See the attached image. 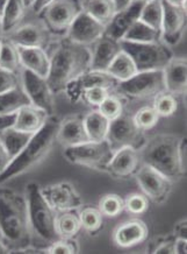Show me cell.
Returning a JSON list of instances; mask_svg holds the SVG:
<instances>
[{"label":"cell","instance_id":"1","mask_svg":"<svg viewBox=\"0 0 187 254\" xmlns=\"http://www.w3.org/2000/svg\"><path fill=\"white\" fill-rule=\"evenodd\" d=\"M141 161L177 182L186 173V138L160 133L146 139L139 149Z\"/></svg>","mask_w":187,"mask_h":254},{"label":"cell","instance_id":"2","mask_svg":"<svg viewBox=\"0 0 187 254\" xmlns=\"http://www.w3.org/2000/svg\"><path fill=\"white\" fill-rule=\"evenodd\" d=\"M0 236L15 252L31 247L33 239L26 196L5 187H0Z\"/></svg>","mask_w":187,"mask_h":254},{"label":"cell","instance_id":"3","mask_svg":"<svg viewBox=\"0 0 187 254\" xmlns=\"http://www.w3.org/2000/svg\"><path fill=\"white\" fill-rule=\"evenodd\" d=\"M50 56V69L47 82L53 95L64 92L66 86L90 70L91 50L78 43L63 39Z\"/></svg>","mask_w":187,"mask_h":254},{"label":"cell","instance_id":"4","mask_svg":"<svg viewBox=\"0 0 187 254\" xmlns=\"http://www.w3.org/2000/svg\"><path fill=\"white\" fill-rule=\"evenodd\" d=\"M59 122L61 119L53 115L48 117L42 128L32 136L25 148L0 173V185L31 172L48 156L53 142L56 141Z\"/></svg>","mask_w":187,"mask_h":254},{"label":"cell","instance_id":"5","mask_svg":"<svg viewBox=\"0 0 187 254\" xmlns=\"http://www.w3.org/2000/svg\"><path fill=\"white\" fill-rule=\"evenodd\" d=\"M28 217L32 235H35L47 246L59 239L56 231V211L48 204L38 183H29L26 188Z\"/></svg>","mask_w":187,"mask_h":254},{"label":"cell","instance_id":"6","mask_svg":"<svg viewBox=\"0 0 187 254\" xmlns=\"http://www.w3.org/2000/svg\"><path fill=\"white\" fill-rule=\"evenodd\" d=\"M120 46L132 58L139 72L163 70L173 58L171 48L163 41L136 43L121 40Z\"/></svg>","mask_w":187,"mask_h":254},{"label":"cell","instance_id":"7","mask_svg":"<svg viewBox=\"0 0 187 254\" xmlns=\"http://www.w3.org/2000/svg\"><path fill=\"white\" fill-rule=\"evenodd\" d=\"M165 91L163 70L138 72L127 81L119 82L113 92L122 98L152 99Z\"/></svg>","mask_w":187,"mask_h":254},{"label":"cell","instance_id":"8","mask_svg":"<svg viewBox=\"0 0 187 254\" xmlns=\"http://www.w3.org/2000/svg\"><path fill=\"white\" fill-rule=\"evenodd\" d=\"M83 12L82 0H53L39 16L52 36H64Z\"/></svg>","mask_w":187,"mask_h":254},{"label":"cell","instance_id":"9","mask_svg":"<svg viewBox=\"0 0 187 254\" xmlns=\"http://www.w3.org/2000/svg\"><path fill=\"white\" fill-rule=\"evenodd\" d=\"M65 158L73 165L88 167L106 172L114 150L107 140L103 141H88L80 145L68 147L64 150Z\"/></svg>","mask_w":187,"mask_h":254},{"label":"cell","instance_id":"10","mask_svg":"<svg viewBox=\"0 0 187 254\" xmlns=\"http://www.w3.org/2000/svg\"><path fill=\"white\" fill-rule=\"evenodd\" d=\"M144 132L141 131L134 122L133 116L126 115L125 112L118 118L112 120L109 124L107 141L112 149L118 150L123 147H132L140 149L145 142Z\"/></svg>","mask_w":187,"mask_h":254},{"label":"cell","instance_id":"11","mask_svg":"<svg viewBox=\"0 0 187 254\" xmlns=\"http://www.w3.org/2000/svg\"><path fill=\"white\" fill-rule=\"evenodd\" d=\"M20 79L23 91L26 92L31 104L41 109L47 115L52 116L55 111V95L50 89L47 78L41 77L29 70L22 69L20 72Z\"/></svg>","mask_w":187,"mask_h":254},{"label":"cell","instance_id":"12","mask_svg":"<svg viewBox=\"0 0 187 254\" xmlns=\"http://www.w3.org/2000/svg\"><path fill=\"white\" fill-rule=\"evenodd\" d=\"M134 176L136 177L140 188L149 200L156 204H162L169 198L173 182L151 167L142 163Z\"/></svg>","mask_w":187,"mask_h":254},{"label":"cell","instance_id":"13","mask_svg":"<svg viewBox=\"0 0 187 254\" xmlns=\"http://www.w3.org/2000/svg\"><path fill=\"white\" fill-rule=\"evenodd\" d=\"M2 38L19 47H39L47 49L51 43L52 34L40 19L38 21L21 23Z\"/></svg>","mask_w":187,"mask_h":254},{"label":"cell","instance_id":"14","mask_svg":"<svg viewBox=\"0 0 187 254\" xmlns=\"http://www.w3.org/2000/svg\"><path fill=\"white\" fill-rule=\"evenodd\" d=\"M48 204L58 212L76 211L83 206V200L75 187L69 182H59L41 188Z\"/></svg>","mask_w":187,"mask_h":254},{"label":"cell","instance_id":"15","mask_svg":"<svg viewBox=\"0 0 187 254\" xmlns=\"http://www.w3.org/2000/svg\"><path fill=\"white\" fill-rule=\"evenodd\" d=\"M163 1L162 41L166 46L173 47L182 41L186 31V8L170 5Z\"/></svg>","mask_w":187,"mask_h":254},{"label":"cell","instance_id":"16","mask_svg":"<svg viewBox=\"0 0 187 254\" xmlns=\"http://www.w3.org/2000/svg\"><path fill=\"white\" fill-rule=\"evenodd\" d=\"M105 28L106 26L96 21L94 18H92L89 13L83 9V12L77 16L71 27L69 28L65 38L69 39L70 41L78 43V45L91 47L103 35Z\"/></svg>","mask_w":187,"mask_h":254},{"label":"cell","instance_id":"17","mask_svg":"<svg viewBox=\"0 0 187 254\" xmlns=\"http://www.w3.org/2000/svg\"><path fill=\"white\" fill-rule=\"evenodd\" d=\"M119 81L112 77L107 71H94V70H89L75 79L72 83L66 86L64 93L69 97L71 102H77L82 98L83 91L90 88H105L113 92Z\"/></svg>","mask_w":187,"mask_h":254},{"label":"cell","instance_id":"18","mask_svg":"<svg viewBox=\"0 0 187 254\" xmlns=\"http://www.w3.org/2000/svg\"><path fill=\"white\" fill-rule=\"evenodd\" d=\"M141 165L142 161L139 149L123 147L115 150L114 155L107 166L106 172L115 179H128L135 175Z\"/></svg>","mask_w":187,"mask_h":254},{"label":"cell","instance_id":"19","mask_svg":"<svg viewBox=\"0 0 187 254\" xmlns=\"http://www.w3.org/2000/svg\"><path fill=\"white\" fill-rule=\"evenodd\" d=\"M149 229L141 219H129L116 226L113 232V242L120 249H132L148 239Z\"/></svg>","mask_w":187,"mask_h":254},{"label":"cell","instance_id":"20","mask_svg":"<svg viewBox=\"0 0 187 254\" xmlns=\"http://www.w3.org/2000/svg\"><path fill=\"white\" fill-rule=\"evenodd\" d=\"M144 2L145 1L135 0L129 7L123 9V11L116 12L113 19L106 26L103 35L108 36L115 41H121L126 33L129 31V28L140 19Z\"/></svg>","mask_w":187,"mask_h":254},{"label":"cell","instance_id":"21","mask_svg":"<svg viewBox=\"0 0 187 254\" xmlns=\"http://www.w3.org/2000/svg\"><path fill=\"white\" fill-rule=\"evenodd\" d=\"M90 50H91L90 70L106 71L122 48L120 46V41H115L108 36L102 35L98 41L90 47Z\"/></svg>","mask_w":187,"mask_h":254},{"label":"cell","instance_id":"22","mask_svg":"<svg viewBox=\"0 0 187 254\" xmlns=\"http://www.w3.org/2000/svg\"><path fill=\"white\" fill-rule=\"evenodd\" d=\"M56 141L61 143L64 148L90 141L84 126V117L70 116L68 118L61 120L57 129V135H56Z\"/></svg>","mask_w":187,"mask_h":254},{"label":"cell","instance_id":"23","mask_svg":"<svg viewBox=\"0 0 187 254\" xmlns=\"http://www.w3.org/2000/svg\"><path fill=\"white\" fill-rule=\"evenodd\" d=\"M163 75H164L165 91L177 97L185 95L187 90L186 59L173 56L163 69Z\"/></svg>","mask_w":187,"mask_h":254},{"label":"cell","instance_id":"24","mask_svg":"<svg viewBox=\"0 0 187 254\" xmlns=\"http://www.w3.org/2000/svg\"><path fill=\"white\" fill-rule=\"evenodd\" d=\"M22 69L47 78L50 69V56L47 49L39 47H19L16 46Z\"/></svg>","mask_w":187,"mask_h":254},{"label":"cell","instance_id":"25","mask_svg":"<svg viewBox=\"0 0 187 254\" xmlns=\"http://www.w3.org/2000/svg\"><path fill=\"white\" fill-rule=\"evenodd\" d=\"M49 115H47L41 109L28 104L22 106L15 113V122L13 127L19 131L35 134L45 125Z\"/></svg>","mask_w":187,"mask_h":254},{"label":"cell","instance_id":"26","mask_svg":"<svg viewBox=\"0 0 187 254\" xmlns=\"http://www.w3.org/2000/svg\"><path fill=\"white\" fill-rule=\"evenodd\" d=\"M27 8L23 0H9L1 14L2 36L21 25L26 16Z\"/></svg>","mask_w":187,"mask_h":254},{"label":"cell","instance_id":"27","mask_svg":"<svg viewBox=\"0 0 187 254\" xmlns=\"http://www.w3.org/2000/svg\"><path fill=\"white\" fill-rule=\"evenodd\" d=\"M109 122L98 110L88 113L84 117V126L90 141H103L107 140L109 129Z\"/></svg>","mask_w":187,"mask_h":254},{"label":"cell","instance_id":"28","mask_svg":"<svg viewBox=\"0 0 187 254\" xmlns=\"http://www.w3.org/2000/svg\"><path fill=\"white\" fill-rule=\"evenodd\" d=\"M33 135L34 134H32V133L22 132L14 128V127H9L5 131L0 132V140L8 152L11 159H13L25 148Z\"/></svg>","mask_w":187,"mask_h":254},{"label":"cell","instance_id":"29","mask_svg":"<svg viewBox=\"0 0 187 254\" xmlns=\"http://www.w3.org/2000/svg\"><path fill=\"white\" fill-rule=\"evenodd\" d=\"M83 9L96 21L107 26L116 13L113 0H82Z\"/></svg>","mask_w":187,"mask_h":254},{"label":"cell","instance_id":"30","mask_svg":"<svg viewBox=\"0 0 187 254\" xmlns=\"http://www.w3.org/2000/svg\"><path fill=\"white\" fill-rule=\"evenodd\" d=\"M106 71L119 82L127 81L139 72L135 63L125 50H121L116 55V58L113 60V62L109 64Z\"/></svg>","mask_w":187,"mask_h":254},{"label":"cell","instance_id":"31","mask_svg":"<svg viewBox=\"0 0 187 254\" xmlns=\"http://www.w3.org/2000/svg\"><path fill=\"white\" fill-rule=\"evenodd\" d=\"M28 104H31V102L21 85L8 92L0 93V115L15 113L22 106Z\"/></svg>","mask_w":187,"mask_h":254},{"label":"cell","instance_id":"32","mask_svg":"<svg viewBox=\"0 0 187 254\" xmlns=\"http://www.w3.org/2000/svg\"><path fill=\"white\" fill-rule=\"evenodd\" d=\"M80 230H82V224H80L78 213L75 211H65L56 216V231L59 238H75Z\"/></svg>","mask_w":187,"mask_h":254},{"label":"cell","instance_id":"33","mask_svg":"<svg viewBox=\"0 0 187 254\" xmlns=\"http://www.w3.org/2000/svg\"><path fill=\"white\" fill-rule=\"evenodd\" d=\"M122 40L136 43H152L162 41V34L151 27H149L148 25H145L144 22H142L139 19L129 28V31L126 33Z\"/></svg>","mask_w":187,"mask_h":254},{"label":"cell","instance_id":"34","mask_svg":"<svg viewBox=\"0 0 187 254\" xmlns=\"http://www.w3.org/2000/svg\"><path fill=\"white\" fill-rule=\"evenodd\" d=\"M140 20L157 32H162L163 23V1L162 0H149L144 2Z\"/></svg>","mask_w":187,"mask_h":254},{"label":"cell","instance_id":"35","mask_svg":"<svg viewBox=\"0 0 187 254\" xmlns=\"http://www.w3.org/2000/svg\"><path fill=\"white\" fill-rule=\"evenodd\" d=\"M82 229L90 235H98L103 227V216L98 208L84 206L78 213Z\"/></svg>","mask_w":187,"mask_h":254},{"label":"cell","instance_id":"36","mask_svg":"<svg viewBox=\"0 0 187 254\" xmlns=\"http://www.w3.org/2000/svg\"><path fill=\"white\" fill-rule=\"evenodd\" d=\"M0 68L15 73H20L22 70L18 48L5 38H2L1 52H0Z\"/></svg>","mask_w":187,"mask_h":254},{"label":"cell","instance_id":"37","mask_svg":"<svg viewBox=\"0 0 187 254\" xmlns=\"http://www.w3.org/2000/svg\"><path fill=\"white\" fill-rule=\"evenodd\" d=\"M152 106L159 118H168L175 115L178 110V98L172 93L164 91L153 98Z\"/></svg>","mask_w":187,"mask_h":254},{"label":"cell","instance_id":"38","mask_svg":"<svg viewBox=\"0 0 187 254\" xmlns=\"http://www.w3.org/2000/svg\"><path fill=\"white\" fill-rule=\"evenodd\" d=\"M98 209L102 216L118 217L122 211H125V200L116 193H107L99 200Z\"/></svg>","mask_w":187,"mask_h":254},{"label":"cell","instance_id":"39","mask_svg":"<svg viewBox=\"0 0 187 254\" xmlns=\"http://www.w3.org/2000/svg\"><path fill=\"white\" fill-rule=\"evenodd\" d=\"M98 111L109 122L114 120L123 113V103L121 97L111 92L107 98L98 106Z\"/></svg>","mask_w":187,"mask_h":254},{"label":"cell","instance_id":"40","mask_svg":"<svg viewBox=\"0 0 187 254\" xmlns=\"http://www.w3.org/2000/svg\"><path fill=\"white\" fill-rule=\"evenodd\" d=\"M133 118L139 128L143 132L152 129L159 122V116L157 115L152 105L143 106L133 116Z\"/></svg>","mask_w":187,"mask_h":254},{"label":"cell","instance_id":"41","mask_svg":"<svg viewBox=\"0 0 187 254\" xmlns=\"http://www.w3.org/2000/svg\"><path fill=\"white\" fill-rule=\"evenodd\" d=\"M123 200H125V210L132 215H143L149 210L150 200L144 193H129Z\"/></svg>","mask_w":187,"mask_h":254},{"label":"cell","instance_id":"42","mask_svg":"<svg viewBox=\"0 0 187 254\" xmlns=\"http://www.w3.org/2000/svg\"><path fill=\"white\" fill-rule=\"evenodd\" d=\"M46 253L49 254H72V253H78L79 247L78 244L75 240L72 239H64L59 238L50 244V245L47 246L45 250Z\"/></svg>","mask_w":187,"mask_h":254},{"label":"cell","instance_id":"43","mask_svg":"<svg viewBox=\"0 0 187 254\" xmlns=\"http://www.w3.org/2000/svg\"><path fill=\"white\" fill-rule=\"evenodd\" d=\"M112 91L107 90L105 88H99V86H95V88H90L86 89L85 91L82 93V98L86 104L90 106H93V108H98V106L101 104L107 98V96L109 95Z\"/></svg>","mask_w":187,"mask_h":254},{"label":"cell","instance_id":"44","mask_svg":"<svg viewBox=\"0 0 187 254\" xmlns=\"http://www.w3.org/2000/svg\"><path fill=\"white\" fill-rule=\"evenodd\" d=\"M21 85L20 73L0 68V93L8 92Z\"/></svg>","mask_w":187,"mask_h":254},{"label":"cell","instance_id":"45","mask_svg":"<svg viewBox=\"0 0 187 254\" xmlns=\"http://www.w3.org/2000/svg\"><path fill=\"white\" fill-rule=\"evenodd\" d=\"M175 236L159 237L153 244L151 253L155 254H175Z\"/></svg>","mask_w":187,"mask_h":254},{"label":"cell","instance_id":"46","mask_svg":"<svg viewBox=\"0 0 187 254\" xmlns=\"http://www.w3.org/2000/svg\"><path fill=\"white\" fill-rule=\"evenodd\" d=\"M15 113H11V115H0V132L5 131V129L9 128V127H13L15 122Z\"/></svg>","mask_w":187,"mask_h":254},{"label":"cell","instance_id":"47","mask_svg":"<svg viewBox=\"0 0 187 254\" xmlns=\"http://www.w3.org/2000/svg\"><path fill=\"white\" fill-rule=\"evenodd\" d=\"M11 161H12L11 156H9L8 152L6 150L5 146L2 145L1 140H0V173H1L2 170L9 165V162Z\"/></svg>","mask_w":187,"mask_h":254},{"label":"cell","instance_id":"48","mask_svg":"<svg viewBox=\"0 0 187 254\" xmlns=\"http://www.w3.org/2000/svg\"><path fill=\"white\" fill-rule=\"evenodd\" d=\"M175 238L178 239H187V222L186 219L180 220L175 226Z\"/></svg>","mask_w":187,"mask_h":254},{"label":"cell","instance_id":"49","mask_svg":"<svg viewBox=\"0 0 187 254\" xmlns=\"http://www.w3.org/2000/svg\"><path fill=\"white\" fill-rule=\"evenodd\" d=\"M53 0H34V2H33L31 8L33 9V12H34L36 15H39L40 13H41L43 9H45L47 6Z\"/></svg>","mask_w":187,"mask_h":254},{"label":"cell","instance_id":"50","mask_svg":"<svg viewBox=\"0 0 187 254\" xmlns=\"http://www.w3.org/2000/svg\"><path fill=\"white\" fill-rule=\"evenodd\" d=\"M187 253V239L175 240V254H186Z\"/></svg>","mask_w":187,"mask_h":254},{"label":"cell","instance_id":"51","mask_svg":"<svg viewBox=\"0 0 187 254\" xmlns=\"http://www.w3.org/2000/svg\"><path fill=\"white\" fill-rule=\"evenodd\" d=\"M134 1H135V0H113V4H114L115 11L120 12L126 9L127 7H129Z\"/></svg>","mask_w":187,"mask_h":254},{"label":"cell","instance_id":"52","mask_svg":"<svg viewBox=\"0 0 187 254\" xmlns=\"http://www.w3.org/2000/svg\"><path fill=\"white\" fill-rule=\"evenodd\" d=\"M164 1H166L170 5L178 6V7L186 8V0H164Z\"/></svg>","mask_w":187,"mask_h":254},{"label":"cell","instance_id":"53","mask_svg":"<svg viewBox=\"0 0 187 254\" xmlns=\"http://www.w3.org/2000/svg\"><path fill=\"white\" fill-rule=\"evenodd\" d=\"M5 253H8V249L4 244V242L0 239V254H5Z\"/></svg>","mask_w":187,"mask_h":254},{"label":"cell","instance_id":"54","mask_svg":"<svg viewBox=\"0 0 187 254\" xmlns=\"http://www.w3.org/2000/svg\"><path fill=\"white\" fill-rule=\"evenodd\" d=\"M9 0H0V16H1L2 12H4V9L6 7V5L8 4Z\"/></svg>","mask_w":187,"mask_h":254},{"label":"cell","instance_id":"55","mask_svg":"<svg viewBox=\"0 0 187 254\" xmlns=\"http://www.w3.org/2000/svg\"><path fill=\"white\" fill-rule=\"evenodd\" d=\"M23 2H25L26 7L29 9V8L32 7V5H33V2H34V0H23Z\"/></svg>","mask_w":187,"mask_h":254},{"label":"cell","instance_id":"56","mask_svg":"<svg viewBox=\"0 0 187 254\" xmlns=\"http://www.w3.org/2000/svg\"><path fill=\"white\" fill-rule=\"evenodd\" d=\"M0 38H2V26H1V16H0Z\"/></svg>","mask_w":187,"mask_h":254},{"label":"cell","instance_id":"57","mask_svg":"<svg viewBox=\"0 0 187 254\" xmlns=\"http://www.w3.org/2000/svg\"><path fill=\"white\" fill-rule=\"evenodd\" d=\"M1 46H2V38H0V52H1Z\"/></svg>","mask_w":187,"mask_h":254},{"label":"cell","instance_id":"58","mask_svg":"<svg viewBox=\"0 0 187 254\" xmlns=\"http://www.w3.org/2000/svg\"><path fill=\"white\" fill-rule=\"evenodd\" d=\"M140 1H149V0H140Z\"/></svg>","mask_w":187,"mask_h":254}]
</instances>
